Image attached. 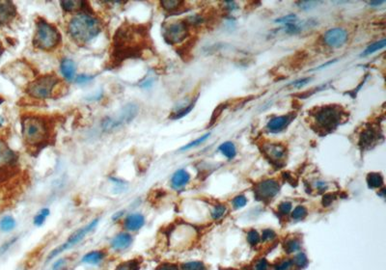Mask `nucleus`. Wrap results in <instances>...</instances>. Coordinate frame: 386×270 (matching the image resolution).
I'll return each instance as SVG.
<instances>
[{"mask_svg":"<svg viewBox=\"0 0 386 270\" xmlns=\"http://www.w3.org/2000/svg\"><path fill=\"white\" fill-rule=\"evenodd\" d=\"M383 3H384V1H376V2H370L369 4H370L371 6H379V5L383 4Z\"/></svg>","mask_w":386,"mask_h":270,"instance_id":"603ef678","label":"nucleus"},{"mask_svg":"<svg viewBox=\"0 0 386 270\" xmlns=\"http://www.w3.org/2000/svg\"><path fill=\"white\" fill-rule=\"evenodd\" d=\"M333 198L331 195H326L323 197V205H329L331 204Z\"/></svg>","mask_w":386,"mask_h":270,"instance_id":"8fccbe9b","label":"nucleus"},{"mask_svg":"<svg viewBox=\"0 0 386 270\" xmlns=\"http://www.w3.org/2000/svg\"><path fill=\"white\" fill-rule=\"evenodd\" d=\"M263 152L273 162H279L286 157V149L280 144L266 143L263 146Z\"/></svg>","mask_w":386,"mask_h":270,"instance_id":"4468645a","label":"nucleus"},{"mask_svg":"<svg viewBox=\"0 0 386 270\" xmlns=\"http://www.w3.org/2000/svg\"><path fill=\"white\" fill-rule=\"evenodd\" d=\"M16 241H17L16 238H12V239H10L9 242L4 243V244L1 246V248H0V254H4L5 252L7 251L10 247H11L14 243H16Z\"/></svg>","mask_w":386,"mask_h":270,"instance_id":"a18cd8bd","label":"nucleus"},{"mask_svg":"<svg viewBox=\"0 0 386 270\" xmlns=\"http://www.w3.org/2000/svg\"><path fill=\"white\" fill-rule=\"evenodd\" d=\"M298 5L302 10H309L314 8V6L318 5V2L316 1H305V2H299Z\"/></svg>","mask_w":386,"mask_h":270,"instance_id":"79ce46f5","label":"nucleus"},{"mask_svg":"<svg viewBox=\"0 0 386 270\" xmlns=\"http://www.w3.org/2000/svg\"><path fill=\"white\" fill-rule=\"evenodd\" d=\"M377 131L373 128H368L360 133L359 145L361 147H371L377 140Z\"/></svg>","mask_w":386,"mask_h":270,"instance_id":"412c9836","label":"nucleus"},{"mask_svg":"<svg viewBox=\"0 0 386 270\" xmlns=\"http://www.w3.org/2000/svg\"><path fill=\"white\" fill-rule=\"evenodd\" d=\"M156 270H180L177 264L171 262H163L156 268Z\"/></svg>","mask_w":386,"mask_h":270,"instance_id":"a19ab883","label":"nucleus"},{"mask_svg":"<svg viewBox=\"0 0 386 270\" xmlns=\"http://www.w3.org/2000/svg\"><path fill=\"white\" fill-rule=\"evenodd\" d=\"M162 34L165 41L168 44H171V45L179 44L189 35L188 24L184 21L172 22L163 28Z\"/></svg>","mask_w":386,"mask_h":270,"instance_id":"1a4fd4ad","label":"nucleus"},{"mask_svg":"<svg viewBox=\"0 0 386 270\" xmlns=\"http://www.w3.org/2000/svg\"><path fill=\"white\" fill-rule=\"evenodd\" d=\"M247 241L251 245H256L257 243L260 242V235H259V233H257V231L251 230L250 232H248V234H247Z\"/></svg>","mask_w":386,"mask_h":270,"instance_id":"4c0bfd02","label":"nucleus"},{"mask_svg":"<svg viewBox=\"0 0 386 270\" xmlns=\"http://www.w3.org/2000/svg\"><path fill=\"white\" fill-rule=\"evenodd\" d=\"M316 124L320 130L332 131L338 127L342 119V112L334 105H326L318 108L314 115Z\"/></svg>","mask_w":386,"mask_h":270,"instance_id":"423d86ee","label":"nucleus"},{"mask_svg":"<svg viewBox=\"0 0 386 270\" xmlns=\"http://www.w3.org/2000/svg\"><path fill=\"white\" fill-rule=\"evenodd\" d=\"M301 248V243L296 239H291L285 244V250L288 253H293Z\"/></svg>","mask_w":386,"mask_h":270,"instance_id":"72a5a7b5","label":"nucleus"},{"mask_svg":"<svg viewBox=\"0 0 386 270\" xmlns=\"http://www.w3.org/2000/svg\"><path fill=\"white\" fill-rule=\"evenodd\" d=\"M91 79L90 76H87V75H79L77 76L76 79V83H85L87 81H89Z\"/></svg>","mask_w":386,"mask_h":270,"instance_id":"09e8293b","label":"nucleus"},{"mask_svg":"<svg viewBox=\"0 0 386 270\" xmlns=\"http://www.w3.org/2000/svg\"><path fill=\"white\" fill-rule=\"evenodd\" d=\"M22 136L30 146H38L47 139L48 130L44 119L37 116H28L21 124Z\"/></svg>","mask_w":386,"mask_h":270,"instance_id":"f03ea898","label":"nucleus"},{"mask_svg":"<svg viewBox=\"0 0 386 270\" xmlns=\"http://www.w3.org/2000/svg\"><path fill=\"white\" fill-rule=\"evenodd\" d=\"M182 4H183L182 1H177V0H164L160 2V5L163 7V9L167 10V11L179 9Z\"/></svg>","mask_w":386,"mask_h":270,"instance_id":"c756f323","label":"nucleus"},{"mask_svg":"<svg viewBox=\"0 0 386 270\" xmlns=\"http://www.w3.org/2000/svg\"><path fill=\"white\" fill-rule=\"evenodd\" d=\"M69 262H70V258H61L52 264L50 270H65Z\"/></svg>","mask_w":386,"mask_h":270,"instance_id":"473e14b6","label":"nucleus"},{"mask_svg":"<svg viewBox=\"0 0 386 270\" xmlns=\"http://www.w3.org/2000/svg\"><path fill=\"white\" fill-rule=\"evenodd\" d=\"M60 69H61L62 75L66 78L67 80L71 81L74 79L75 75H76V64L72 59L64 58L61 61Z\"/></svg>","mask_w":386,"mask_h":270,"instance_id":"aec40b11","label":"nucleus"},{"mask_svg":"<svg viewBox=\"0 0 386 270\" xmlns=\"http://www.w3.org/2000/svg\"><path fill=\"white\" fill-rule=\"evenodd\" d=\"M368 186L371 188H377L383 186V177L378 173H370L367 176Z\"/></svg>","mask_w":386,"mask_h":270,"instance_id":"393cba45","label":"nucleus"},{"mask_svg":"<svg viewBox=\"0 0 386 270\" xmlns=\"http://www.w3.org/2000/svg\"><path fill=\"white\" fill-rule=\"evenodd\" d=\"M275 237V233L272 231V230H264L262 234V239L264 242H270V241H273V238Z\"/></svg>","mask_w":386,"mask_h":270,"instance_id":"37998d69","label":"nucleus"},{"mask_svg":"<svg viewBox=\"0 0 386 270\" xmlns=\"http://www.w3.org/2000/svg\"><path fill=\"white\" fill-rule=\"evenodd\" d=\"M145 217L144 215L138 213H134L131 215H127L124 219L123 227L126 232L129 233H136L140 231L145 225Z\"/></svg>","mask_w":386,"mask_h":270,"instance_id":"ddd939ff","label":"nucleus"},{"mask_svg":"<svg viewBox=\"0 0 386 270\" xmlns=\"http://www.w3.org/2000/svg\"><path fill=\"white\" fill-rule=\"evenodd\" d=\"M144 36V33L141 30H137L132 25L128 27L122 28L119 30L115 36V49L121 54H131L132 52L137 51L143 42H136V38ZM124 54V55H125Z\"/></svg>","mask_w":386,"mask_h":270,"instance_id":"20e7f679","label":"nucleus"},{"mask_svg":"<svg viewBox=\"0 0 386 270\" xmlns=\"http://www.w3.org/2000/svg\"><path fill=\"white\" fill-rule=\"evenodd\" d=\"M293 263L299 266V267H304L307 265V257L303 254V253H300L298 254L294 259H293Z\"/></svg>","mask_w":386,"mask_h":270,"instance_id":"f704fd0d","label":"nucleus"},{"mask_svg":"<svg viewBox=\"0 0 386 270\" xmlns=\"http://www.w3.org/2000/svg\"><path fill=\"white\" fill-rule=\"evenodd\" d=\"M292 266V262L290 261H283L282 262H280L277 266H276V270H289Z\"/></svg>","mask_w":386,"mask_h":270,"instance_id":"c03bdc74","label":"nucleus"},{"mask_svg":"<svg viewBox=\"0 0 386 270\" xmlns=\"http://www.w3.org/2000/svg\"><path fill=\"white\" fill-rule=\"evenodd\" d=\"M385 39H382L381 41H378V42H376V43L370 45V46L364 50V52L362 53V56L371 55V54L377 52L378 50H380V49H382L383 47H385Z\"/></svg>","mask_w":386,"mask_h":270,"instance_id":"cd10ccee","label":"nucleus"},{"mask_svg":"<svg viewBox=\"0 0 386 270\" xmlns=\"http://www.w3.org/2000/svg\"><path fill=\"white\" fill-rule=\"evenodd\" d=\"M142 260L140 258H133L120 262L113 270H140Z\"/></svg>","mask_w":386,"mask_h":270,"instance_id":"4be33fe9","label":"nucleus"},{"mask_svg":"<svg viewBox=\"0 0 386 270\" xmlns=\"http://www.w3.org/2000/svg\"><path fill=\"white\" fill-rule=\"evenodd\" d=\"M246 203H247V199L244 195L236 196L235 198L233 199V205L235 208L244 207L246 205Z\"/></svg>","mask_w":386,"mask_h":270,"instance_id":"e433bc0d","label":"nucleus"},{"mask_svg":"<svg viewBox=\"0 0 386 270\" xmlns=\"http://www.w3.org/2000/svg\"><path fill=\"white\" fill-rule=\"evenodd\" d=\"M58 82L59 79L55 75H44L29 84L26 92L35 99H47L52 95L53 89L56 87Z\"/></svg>","mask_w":386,"mask_h":270,"instance_id":"0eeeda50","label":"nucleus"},{"mask_svg":"<svg viewBox=\"0 0 386 270\" xmlns=\"http://www.w3.org/2000/svg\"><path fill=\"white\" fill-rule=\"evenodd\" d=\"M306 215H307V209L302 205L296 206L292 213V217L294 220H302L303 218H305Z\"/></svg>","mask_w":386,"mask_h":270,"instance_id":"2f4dec72","label":"nucleus"},{"mask_svg":"<svg viewBox=\"0 0 386 270\" xmlns=\"http://www.w3.org/2000/svg\"><path fill=\"white\" fill-rule=\"evenodd\" d=\"M181 270H206V267L201 261H189L182 264Z\"/></svg>","mask_w":386,"mask_h":270,"instance_id":"c85d7f7f","label":"nucleus"},{"mask_svg":"<svg viewBox=\"0 0 386 270\" xmlns=\"http://www.w3.org/2000/svg\"><path fill=\"white\" fill-rule=\"evenodd\" d=\"M278 211L283 215H288L292 211V204L290 202H283L278 206Z\"/></svg>","mask_w":386,"mask_h":270,"instance_id":"58836bf2","label":"nucleus"},{"mask_svg":"<svg viewBox=\"0 0 386 270\" xmlns=\"http://www.w3.org/2000/svg\"><path fill=\"white\" fill-rule=\"evenodd\" d=\"M280 189L279 184L274 179H265L255 187V196L259 201L273 199Z\"/></svg>","mask_w":386,"mask_h":270,"instance_id":"9d476101","label":"nucleus"},{"mask_svg":"<svg viewBox=\"0 0 386 270\" xmlns=\"http://www.w3.org/2000/svg\"><path fill=\"white\" fill-rule=\"evenodd\" d=\"M210 135H211V133H207V134L203 135L202 137H200V138H197V139L194 140V141H192V142H190L188 145L184 146V147L181 149V151H187V149H192V148H194V147H197L199 145H201L202 143H204V142L210 137Z\"/></svg>","mask_w":386,"mask_h":270,"instance_id":"7c9ffc66","label":"nucleus"},{"mask_svg":"<svg viewBox=\"0 0 386 270\" xmlns=\"http://www.w3.org/2000/svg\"><path fill=\"white\" fill-rule=\"evenodd\" d=\"M348 32L342 27L331 28L323 34V42L332 48L342 47L348 41Z\"/></svg>","mask_w":386,"mask_h":270,"instance_id":"9b49d317","label":"nucleus"},{"mask_svg":"<svg viewBox=\"0 0 386 270\" xmlns=\"http://www.w3.org/2000/svg\"><path fill=\"white\" fill-rule=\"evenodd\" d=\"M137 113V104L133 103H128L115 116L107 117L104 119L102 124L103 130L105 131H111L126 124H129L136 117Z\"/></svg>","mask_w":386,"mask_h":270,"instance_id":"6e6552de","label":"nucleus"},{"mask_svg":"<svg viewBox=\"0 0 386 270\" xmlns=\"http://www.w3.org/2000/svg\"><path fill=\"white\" fill-rule=\"evenodd\" d=\"M17 226L16 219L11 216V215H6L0 219V231L2 233H10L13 230H15Z\"/></svg>","mask_w":386,"mask_h":270,"instance_id":"5701e85b","label":"nucleus"},{"mask_svg":"<svg viewBox=\"0 0 386 270\" xmlns=\"http://www.w3.org/2000/svg\"><path fill=\"white\" fill-rule=\"evenodd\" d=\"M290 121H291L290 116L274 117L268 123L266 128L271 132H280L289 125Z\"/></svg>","mask_w":386,"mask_h":270,"instance_id":"6ab92c4d","label":"nucleus"},{"mask_svg":"<svg viewBox=\"0 0 386 270\" xmlns=\"http://www.w3.org/2000/svg\"><path fill=\"white\" fill-rule=\"evenodd\" d=\"M68 30L74 40L87 43L100 34L102 26L100 20L93 15L87 12H79L70 20Z\"/></svg>","mask_w":386,"mask_h":270,"instance_id":"f257e3e1","label":"nucleus"},{"mask_svg":"<svg viewBox=\"0 0 386 270\" xmlns=\"http://www.w3.org/2000/svg\"><path fill=\"white\" fill-rule=\"evenodd\" d=\"M218 151L224 156L226 157L227 159H234L236 155V149H235V146L234 143L228 141L225 142L223 144H221L218 148Z\"/></svg>","mask_w":386,"mask_h":270,"instance_id":"b1692460","label":"nucleus"},{"mask_svg":"<svg viewBox=\"0 0 386 270\" xmlns=\"http://www.w3.org/2000/svg\"><path fill=\"white\" fill-rule=\"evenodd\" d=\"M3 123H4V119L0 116V128L3 126Z\"/></svg>","mask_w":386,"mask_h":270,"instance_id":"864d4df0","label":"nucleus"},{"mask_svg":"<svg viewBox=\"0 0 386 270\" xmlns=\"http://www.w3.org/2000/svg\"><path fill=\"white\" fill-rule=\"evenodd\" d=\"M133 243V236L129 232H120L116 233L110 239L109 247L114 253H123L131 248Z\"/></svg>","mask_w":386,"mask_h":270,"instance_id":"f8f14e48","label":"nucleus"},{"mask_svg":"<svg viewBox=\"0 0 386 270\" xmlns=\"http://www.w3.org/2000/svg\"><path fill=\"white\" fill-rule=\"evenodd\" d=\"M107 255L108 252L105 249L92 250L85 254L81 259V262L88 265H99L105 260Z\"/></svg>","mask_w":386,"mask_h":270,"instance_id":"dca6fc26","label":"nucleus"},{"mask_svg":"<svg viewBox=\"0 0 386 270\" xmlns=\"http://www.w3.org/2000/svg\"><path fill=\"white\" fill-rule=\"evenodd\" d=\"M123 215H124V212H119L117 215H113V217H112V220H113V221H117V220H119V219L122 217Z\"/></svg>","mask_w":386,"mask_h":270,"instance_id":"3c124183","label":"nucleus"},{"mask_svg":"<svg viewBox=\"0 0 386 270\" xmlns=\"http://www.w3.org/2000/svg\"><path fill=\"white\" fill-rule=\"evenodd\" d=\"M16 162V155L8 145L0 139V170L13 166Z\"/></svg>","mask_w":386,"mask_h":270,"instance_id":"2eb2a0df","label":"nucleus"},{"mask_svg":"<svg viewBox=\"0 0 386 270\" xmlns=\"http://www.w3.org/2000/svg\"><path fill=\"white\" fill-rule=\"evenodd\" d=\"M190 181V175L186 171L185 169H180L174 173V175L171 177V186L176 189L179 190L181 188L186 187Z\"/></svg>","mask_w":386,"mask_h":270,"instance_id":"a211bd4d","label":"nucleus"},{"mask_svg":"<svg viewBox=\"0 0 386 270\" xmlns=\"http://www.w3.org/2000/svg\"><path fill=\"white\" fill-rule=\"evenodd\" d=\"M311 81V78H302L300 80H296L295 82L292 83V86L295 88H302L304 85L309 83Z\"/></svg>","mask_w":386,"mask_h":270,"instance_id":"49530a36","label":"nucleus"},{"mask_svg":"<svg viewBox=\"0 0 386 270\" xmlns=\"http://www.w3.org/2000/svg\"><path fill=\"white\" fill-rule=\"evenodd\" d=\"M1 53H2V46H1V44H0V55H1Z\"/></svg>","mask_w":386,"mask_h":270,"instance_id":"5fc2aeb1","label":"nucleus"},{"mask_svg":"<svg viewBox=\"0 0 386 270\" xmlns=\"http://www.w3.org/2000/svg\"><path fill=\"white\" fill-rule=\"evenodd\" d=\"M49 214H50V212H49L48 208H47V207L46 208H42L38 214L34 216L33 223H34L35 226H37V227L43 226L45 224V222L47 221V217L49 216Z\"/></svg>","mask_w":386,"mask_h":270,"instance_id":"bb28decb","label":"nucleus"},{"mask_svg":"<svg viewBox=\"0 0 386 270\" xmlns=\"http://www.w3.org/2000/svg\"><path fill=\"white\" fill-rule=\"evenodd\" d=\"M60 40L61 36L56 28L44 19L39 20L33 39L35 47L43 50H51L59 45Z\"/></svg>","mask_w":386,"mask_h":270,"instance_id":"7ed1b4c3","label":"nucleus"},{"mask_svg":"<svg viewBox=\"0 0 386 270\" xmlns=\"http://www.w3.org/2000/svg\"><path fill=\"white\" fill-rule=\"evenodd\" d=\"M254 270H268V262L264 260H261L255 264Z\"/></svg>","mask_w":386,"mask_h":270,"instance_id":"de8ad7c7","label":"nucleus"},{"mask_svg":"<svg viewBox=\"0 0 386 270\" xmlns=\"http://www.w3.org/2000/svg\"><path fill=\"white\" fill-rule=\"evenodd\" d=\"M98 224H99V218H96L93 221H91L90 223L85 225L83 228H80V229L76 230L75 233H72L68 237V239H67L65 243H62L59 246H57L55 249H53L52 251L49 253V255L47 257V261L53 260L54 258H56L57 256H59L63 252L68 251L71 248L76 246L77 244H79V243L84 239L87 234H89V233H92V231H94L95 228L98 226Z\"/></svg>","mask_w":386,"mask_h":270,"instance_id":"39448f33","label":"nucleus"},{"mask_svg":"<svg viewBox=\"0 0 386 270\" xmlns=\"http://www.w3.org/2000/svg\"><path fill=\"white\" fill-rule=\"evenodd\" d=\"M296 19H298V17L295 15H288V16H285L280 19H276L275 21L279 22V23H283V24H287V23H291V22H295Z\"/></svg>","mask_w":386,"mask_h":270,"instance_id":"ea45409f","label":"nucleus"},{"mask_svg":"<svg viewBox=\"0 0 386 270\" xmlns=\"http://www.w3.org/2000/svg\"><path fill=\"white\" fill-rule=\"evenodd\" d=\"M62 8L67 11V12H74L80 10L83 6L82 1H77V0H65L60 2Z\"/></svg>","mask_w":386,"mask_h":270,"instance_id":"a878e982","label":"nucleus"},{"mask_svg":"<svg viewBox=\"0 0 386 270\" xmlns=\"http://www.w3.org/2000/svg\"><path fill=\"white\" fill-rule=\"evenodd\" d=\"M226 211L227 208L225 205H218L214 208V212H213L212 215H213V217L215 219H219V218H221L223 215H225Z\"/></svg>","mask_w":386,"mask_h":270,"instance_id":"c9c22d12","label":"nucleus"},{"mask_svg":"<svg viewBox=\"0 0 386 270\" xmlns=\"http://www.w3.org/2000/svg\"><path fill=\"white\" fill-rule=\"evenodd\" d=\"M16 14V8L12 2L0 1V26L9 23L15 18Z\"/></svg>","mask_w":386,"mask_h":270,"instance_id":"f3484780","label":"nucleus"}]
</instances>
